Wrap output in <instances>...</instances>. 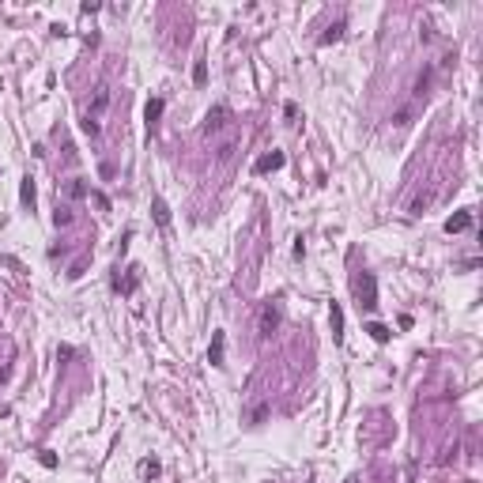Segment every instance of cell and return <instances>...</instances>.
I'll return each mask as SVG.
<instances>
[{
    "label": "cell",
    "instance_id": "cell-4",
    "mask_svg": "<svg viewBox=\"0 0 483 483\" xmlns=\"http://www.w3.org/2000/svg\"><path fill=\"white\" fill-rule=\"evenodd\" d=\"M223 348H227V336L215 332V336H212V348H208V363H212V366H223Z\"/></svg>",
    "mask_w": 483,
    "mask_h": 483
},
{
    "label": "cell",
    "instance_id": "cell-1",
    "mask_svg": "<svg viewBox=\"0 0 483 483\" xmlns=\"http://www.w3.org/2000/svg\"><path fill=\"white\" fill-rule=\"evenodd\" d=\"M355 295H359V306H366V310L378 306V287H374V276H370V272H363V276L355 280Z\"/></svg>",
    "mask_w": 483,
    "mask_h": 483
},
{
    "label": "cell",
    "instance_id": "cell-9",
    "mask_svg": "<svg viewBox=\"0 0 483 483\" xmlns=\"http://www.w3.org/2000/svg\"><path fill=\"white\" fill-rule=\"evenodd\" d=\"M155 223H159V227H166V223H170V208H166V200H155Z\"/></svg>",
    "mask_w": 483,
    "mask_h": 483
},
{
    "label": "cell",
    "instance_id": "cell-15",
    "mask_svg": "<svg viewBox=\"0 0 483 483\" xmlns=\"http://www.w3.org/2000/svg\"><path fill=\"white\" fill-rule=\"evenodd\" d=\"M83 132H87V136H98V121H91V117H83Z\"/></svg>",
    "mask_w": 483,
    "mask_h": 483
},
{
    "label": "cell",
    "instance_id": "cell-14",
    "mask_svg": "<svg viewBox=\"0 0 483 483\" xmlns=\"http://www.w3.org/2000/svg\"><path fill=\"white\" fill-rule=\"evenodd\" d=\"M340 30H344V23H336V26H332V30H329V34H325V38H321V45L336 42V38H340Z\"/></svg>",
    "mask_w": 483,
    "mask_h": 483
},
{
    "label": "cell",
    "instance_id": "cell-16",
    "mask_svg": "<svg viewBox=\"0 0 483 483\" xmlns=\"http://www.w3.org/2000/svg\"><path fill=\"white\" fill-rule=\"evenodd\" d=\"M53 223H57V227H60V223H72V212H68V208H60V212L53 215Z\"/></svg>",
    "mask_w": 483,
    "mask_h": 483
},
{
    "label": "cell",
    "instance_id": "cell-5",
    "mask_svg": "<svg viewBox=\"0 0 483 483\" xmlns=\"http://www.w3.org/2000/svg\"><path fill=\"white\" fill-rule=\"evenodd\" d=\"M227 117H230V113L223 110V106H219V110H212V113H208V121H204V132H215V128H223V125H227Z\"/></svg>",
    "mask_w": 483,
    "mask_h": 483
},
{
    "label": "cell",
    "instance_id": "cell-2",
    "mask_svg": "<svg viewBox=\"0 0 483 483\" xmlns=\"http://www.w3.org/2000/svg\"><path fill=\"white\" fill-rule=\"evenodd\" d=\"M276 325H280V314H276V306H272V302H264V310H261V325H257V332H261V336H272V332H276Z\"/></svg>",
    "mask_w": 483,
    "mask_h": 483
},
{
    "label": "cell",
    "instance_id": "cell-6",
    "mask_svg": "<svg viewBox=\"0 0 483 483\" xmlns=\"http://www.w3.org/2000/svg\"><path fill=\"white\" fill-rule=\"evenodd\" d=\"M472 227V215L468 212H461V215H453V219H446V230H450V234H461V230H468Z\"/></svg>",
    "mask_w": 483,
    "mask_h": 483
},
{
    "label": "cell",
    "instance_id": "cell-11",
    "mask_svg": "<svg viewBox=\"0 0 483 483\" xmlns=\"http://www.w3.org/2000/svg\"><path fill=\"white\" fill-rule=\"evenodd\" d=\"M140 476L155 480V476H159V461H144V465H140Z\"/></svg>",
    "mask_w": 483,
    "mask_h": 483
},
{
    "label": "cell",
    "instance_id": "cell-17",
    "mask_svg": "<svg viewBox=\"0 0 483 483\" xmlns=\"http://www.w3.org/2000/svg\"><path fill=\"white\" fill-rule=\"evenodd\" d=\"M230 155H234V140H227V144L219 147V159H230Z\"/></svg>",
    "mask_w": 483,
    "mask_h": 483
},
{
    "label": "cell",
    "instance_id": "cell-12",
    "mask_svg": "<svg viewBox=\"0 0 483 483\" xmlns=\"http://www.w3.org/2000/svg\"><path fill=\"white\" fill-rule=\"evenodd\" d=\"M19 196H23V204H34V181H30V178L23 181V189H19Z\"/></svg>",
    "mask_w": 483,
    "mask_h": 483
},
{
    "label": "cell",
    "instance_id": "cell-13",
    "mask_svg": "<svg viewBox=\"0 0 483 483\" xmlns=\"http://www.w3.org/2000/svg\"><path fill=\"white\" fill-rule=\"evenodd\" d=\"M193 79H196V83H204V79H208V68H204V60H196V68H193Z\"/></svg>",
    "mask_w": 483,
    "mask_h": 483
},
{
    "label": "cell",
    "instance_id": "cell-3",
    "mask_svg": "<svg viewBox=\"0 0 483 483\" xmlns=\"http://www.w3.org/2000/svg\"><path fill=\"white\" fill-rule=\"evenodd\" d=\"M283 151H272V155H261V159H257V174H268V170H280L283 166Z\"/></svg>",
    "mask_w": 483,
    "mask_h": 483
},
{
    "label": "cell",
    "instance_id": "cell-18",
    "mask_svg": "<svg viewBox=\"0 0 483 483\" xmlns=\"http://www.w3.org/2000/svg\"><path fill=\"white\" fill-rule=\"evenodd\" d=\"M68 193H72V196H83L87 185H83V181H72V189H68Z\"/></svg>",
    "mask_w": 483,
    "mask_h": 483
},
{
    "label": "cell",
    "instance_id": "cell-7",
    "mask_svg": "<svg viewBox=\"0 0 483 483\" xmlns=\"http://www.w3.org/2000/svg\"><path fill=\"white\" fill-rule=\"evenodd\" d=\"M332 340H336V344H340V340H344V310H340V306H332Z\"/></svg>",
    "mask_w": 483,
    "mask_h": 483
},
{
    "label": "cell",
    "instance_id": "cell-8",
    "mask_svg": "<svg viewBox=\"0 0 483 483\" xmlns=\"http://www.w3.org/2000/svg\"><path fill=\"white\" fill-rule=\"evenodd\" d=\"M144 117H147V128H151V125H155V121H159V117H162V98H151V102H147V110H144Z\"/></svg>",
    "mask_w": 483,
    "mask_h": 483
},
{
    "label": "cell",
    "instance_id": "cell-19",
    "mask_svg": "<svg viewBox=\"0 0 483 483\" xmlns=\"http://www.w3.org/2000/svg\"><path fill=\"white\" fill-rule=\"evenodd\" d=\"M344 483H359V480H344Z\"/></svg>",
    "mask_w": 483,
    "mask_h": 483
},
{
    "label": "cell",
    "instance_id": "cell-10",
    "mask_svg": "<svg viewBox=\"0 0 483 483\" xmlns=\"http://www.w3.org/2000/svg\"><path fill=\"white\" fill-rule=\"evenodd\" d=\"M366 332H370L378 344H385V340H389V329H385V325H366Z\"/></svg>",
    "mask_w": 483,
    "mask_h": 483
}]
</instances>
